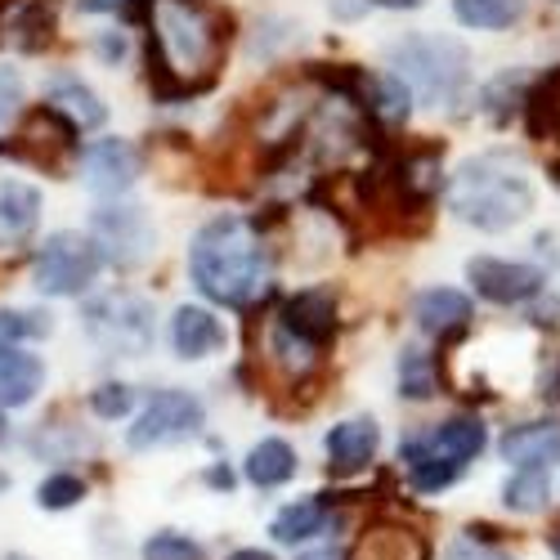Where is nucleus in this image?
I'll list each match as a JSON object with an SVG mask.
<instances>
[{"instance_id": "f257e3e1", "label": "nucleus", "mask_w": 560, "mask_h": 560, "mask_svg": "<svg viewBox=\"0 0 560 560\" xmlns=\"http://www.w3.org/2000/svg\"><path fill=\"white\" fill-rule=\"evenodd\" d=\"M189 273L202 296L243 310L269 288V252L252 220L220 215L211 220L194 247H189Z\"/></svg>"}, {"instance_id": "f03ea898", "label": "nucleus", "mask_w": 560, "mask_h": 560, "mask_svg": "<svg viewBox=\"0 0 560 560\" xmlns=\"http://www.w3.org/2000/svg\"><path fill=\"white\" fill-rule=\"evenodd\" d=\"M149 81L162 100L194 95L215 63V23L194 0H149Z\"/></svg>"}, {"instance_id": "7ed1b4c3", "label": "nucleus", "mask_w": 560, "mask_h": 560, "mask_svg": "<svg viewBox=\"0 0 560 560\" xmlns=\"http://www.w3.org/2000/svg\"><path fill=\"white\" fill-rule=\"evenodd\" d=\"M448 211L462 224H476L485 233H502L534 211V184H529L521 162H511L502 153H485V158H471L453 171Z\"/></svg>"}, {"instance_id": "20e7f679", "label": "nucleus", "mask_w": 560, "mask_h": 560, "mask_svg": "<svg viewBox=\"0 0 560 560\" xmlns=\"http://www.w3.org/2000/svg\"><path fill=\"white\" fill-rule=\"evenodd\" d=\"M395 77L422 104H457L466 85V50L453 36H408L390 50Z\"/></svg>"}, {"instance_id": "39448f33", "label": "nucleus", "mask_w": 560, "mask_h": 560, "mask_svg": "<svg viewBox=\"0 0 560 560\" xmlns=\"http://www.w3.org/2000/svg\"><path fill=\"white\" fill-rule=\"evenodd\" d=\"M100 269H104V256H100L95 238H90V233L59 229L40 243L36 265H32V283L45 296H81L90 283H95Z\"/></svg>"}, {"instance_id": "423d86ee", "label": "nucleus", "mask_w": 560, "mask_h": 560, "mask_svg": "<svg viewBox=\"0 0 560 560\" xmlns=\"http://www.w3.org/2000/svg\"><path fill=\"white\" fill-rule=\"evenodd\" d=\"M85 332L108 354H149L153 346V305L135 292H108L85 305Z\"/></svg>"}, {"instance_id": "0eeeda50", "label": "nucleus", "mask_w": 560, "mask_h": 560, "mask_svg": "<svg viewBox=\"0 0 560 560\" xmlns=\"http://www.w3.org/2000/svg\"><path fill=\"white\" fill-rule=\"evenodd\" d=\"M90 238H95L100 256L117 269H135L144 265L158 247V233L149 224V215L130 207V202H113V207H100L90 215Z\"/></svg>"}, {"instance_id": "6e6552de", "label": "nucleus", "mask_w": 560, "mask_h": 560, "mask_svg": "<svg viewBox=\"0 0 560 560\" xmlns=\"http://www.w3.org/2000/svg\"><path fill=\"white\" fill-rule=\"evenodd\" d=\"M202 422H207L202 399H194L189 390H158L126 440H130V448L144 453V448H162V444H175L184 435L202 431Z\"/></svg>"}, {"instance_id": "1a4fd4ad", "label": "nucleus", "mask_w": 560, "mask_h": 560, "mask_svg": "<svg viewBox=\"0 0 560 560\" xmlns=\"http://www.w3.org/2000/svg\"><path fill=\"white\" fill-rule=\"evenodd\" d=\"M139 166L144 162H139L135 144H126V139H95V144H85V153H81V179L95 198L130 194L139 179Z\"/></svg>"}, {"instance_id": "9d476101", "label": "nucleus", "mask_w": 560, "mask_h": 560, "mask_svg": "<svg viewBox=\"0 0 560 560\" xmlns=\"http://www.w3.org/2000/svg\"><path fill=\"white\" fill-rule=\"evenodd\" d=\"M466 278L476 283V292L493 305H521L529 296L542 292V269L534 265H516V260H493V256H476L471 265H466Z\"/></svg>"}, {"instance_id": "9b49d317", "label": "nucleus", "mask_w": 560, "mask_h": 560, "mask_svg": "<svg viewBox=\"0 0 560 560\" xmlns=\"http://www.w3.org/2000/svg\"><path fill=\"white\" fill-rule=\"evenodd\" d=\"M283 328L292 337H301L305 346H323L332 332H337V296L328 288H310V292H296L288 305H283Z\"/></svg>"}, {"instance_id": "f8f14e48", "label": "nucleus", "mask_w": 560, "mask_h": 560, "mask_svg": "<svg viewBox=\"0 0 560 560\" xmlns=\"http://www.w3.org/2000/svg\"><path fill=\"white\" fill-rule=\"evenodd\" d=\"M502 457L516 471H551L560 462V422H525L502 435Z\"/></svg>"}, {"instance_id": "ddd939ff", "label": "nucleus", "mask_w": 560, "mask_h": 560, "mask_svg": "<svg viewBox=\"0 0 560 560\" xmlns=\"http://www.w3.org/2000/svg\"><path fill=\"white\" fill-rule=\"evenodd\" d=\"M40 220V194L23 179H0V252L23 247Z\"/></svg>"}, {"instance_id": "4468645a", "label": "nucleus", "mask_w": 560, "mask_h": 560, "mask_svg": "<svg viewBox=\"0 0 560 560\" xmlns=\"http://www.w3.org/2000/svg\"><path fill=\"white\" fill-rule=\"evenodd\" d=\"M171 346L179 359H207L224 346V323L202 305H179L171 318Z\"/></svg>"}, {"instance_id": "2eb2a0df", "label": "nucleus", "mask_w": 560, "mask_h": 560, "mask_svg": "<svg viewBox=\"0 0 560 560\" xmlns=\"http://www.w3.org/2000/svg\"><path fill=\"white\" fill-rule=\"evenodd\" d=\"M377 444H382V431L372 417H350V422L328 431V457L337 471H363L372 453H377Z\"/></svg>"}, {"instance_id": "dca6fc26", "label": "nucleus", "mask_w": 560, "mask_h": 560, "mask_svg": "<svg viewBox=\"0 0 560 560\" xmlns=\"http://www.w3.org/2000/svg\"><path fill=\"white\" fill-rule=\"evenodd\" d=\"M45 95H50V108L63 113L77 130H95V126H104V117H108L104 104L95 100V90L81 85V77H72V72H55L50 85H45Z\"/></svg>"}, {"instance_id": "f3484780", "label": "nucleus", "mask_w": 560, "mask_h": 560, "mask_svg": "<svg viewBox=\"0 0 560 560\" xmlns=\"http://www.w3.org/2000/svg\"><path fill=\"white\" fill-rule=\"evenodd\" d=\"M45 382V363L19 346L10 350H0V408H23L36 399Z\"/></svg>"}, {"instance_id": "a211bd4d", "label": "nucleus", "mask_w": 560, "mask_h": 560, "mask_svg": "<svg viewBox=\"0 0 560 560\" xmlns=\"http://www.w3.org/2000/svg\"><path fill=\"white\" fill-rule=\"evenodd\" d=\"M412 318L422 323L431 337H448V332L466 328V318H471V301H466L462 292H453V288H431V292L417 296Z\"/></svg>"}, {"instance_id": "6ab92c4d", "label": "nucleus", "mask_w": 560, "mask_h": 560, "mask_svg": "<svg viewBox=\"0 0 560 560\" xmlns=\"http://www.w3.org/2000/svg\"><path fill=\"white\" fill-rule=\"evenodd\" d=\"M399 462H404L408 480L422 489V493H440V489H448V485L457 480V466H453L448 457H440L431 440H408V444L399 448Z\"/></svg>"}, {"instance_id": "aec40b11", "label": "nucleus", "mask_w": 560, "mask_h": 560, "mask_svg": "<svg viewBox=\"0 0 560 560\" xmlns=\"http://www.w3.org/2000/svg\"><path fill=\"white\" fill-rule=\"evenodd\" d=\"M296 476V453L292 444L283 440H260L252 453H247V480L256 489H278Z\"/></svg>"}, {"instance_id": "412c9836", "label": "nucleus", "mask_w": 560, "mask_h": 560, "mask_svg": "<svg viewBox=\"0 0 560 560\" xmlns=\"http://www.w3.org/2000/svg\"><path fill=\"white\" fill-rule=\"evenodd\" d=\"M350 560H427V542L417 534H408V529L382 525V529H368L359 538Z\"/></svg>"}, {"instance_id": "4be33fe9", "label": "nucleus", "mask_w": 560, "mask_h": 560, "mask_svg": "<svg viewBox=\"0 0 560 560\" xmlns=\"http://www.w3.org/2000/svg\"><path fill=\"white\" fill-rule=\"evenodd\" d=\"M431 444H435L440 457H448L453 466H462V462H471V457L489 444V435H485V422H480V417H453V422L435 427Z\"/></svg>"}, {"instance_id": "5701e85b", "label": "nucleus", "mask_w": 560, "mask_h": 560, "mask_svg": "<svg viewBox=\"0 0 560 560\" xmlns=\"http://www.w3.org/2000/svg\"><path fill=\"white\" fill-rule=\"evenodd\" d=\"M323 525H328V506H323L318 498H301V502H292V506L278 511L269 534H273L278 542H305V538L323 534Z\"/></svg>"}, {"instance_id": "b1692460", "label": "nucleus", "mask_w": 560, "mask_h": 560, "mask_svg": "<svg viewBox=\"0 0 560 560\" xmlns=\"http://www.w3.org/2000/svg\"><path fill=\"white\" fill-rule=\"evenodd\" d=\"M453 14L466 27H480V32H502L525 14V0H453Z\"/></svg>"}, {"instance_id": "393cba45", "label": "nucleus", "mask_w": 560, "mask_h": 560, "mask_svg": "<svg viewBox=\"0 0 560 560\" xmlns=\"http://www.w3.org/2000/svg\"><path fill=\"white\" fill-rule=\"evenodd\" d=\"M525 108H529V130H534V139L560 130V68H551V72L534 85V95L525 100Z\"/></svg>"}, {"instance_id": "a878e982", "label": "nucleus", "mask_w": 560, "mask_h": 560, "mask_svg": "<svg viewBox=\"0 0 560 560\" xmlns=\"http://www.w3.org/2000/svg\"><path fill=\"white\" fill-rule=\"evenodd\" d=\"M50 27H55V14L45 0H23V10L10 19V36L19 40V50H40L50 40Z\"/></svg>"}, {"instance_id": "bb28decb", "label": "nucleus", "mask_w": 560, "mask_h": 560, "mask_svg": "<svg viewBox=\"0 0 560 560\" xmlns=\"http://www.w3.org/2000/svg\"><path fill=\"white\" fill-rule=\"evenodd\" d=\"M399 395H408V399H431L435 395V363H431V354L412 350V346L399 354Z\"/></svg>"}, {"instance_id": "cd10ccee", "label": "nucleus", "mask_w": 560, "mask_h": 560, "mask_svg": "<svg viewBox=\"0 0 560 560\" xmlns=\"http://www.w3.org/2000/svg\"><path fill=\"white\" fill-rule=\"evenodd\" d=\"M506 506L511 511H542L551 498V476L547 471H516L506 480Z\"/></svg>"}, {"instance_id": "c85d7f7f", "label": "nucleus", "mask_w": 560, "mask_h": 560, "mask_svg": "<svg viewBox=\"0 0 560 560\" xmlns=\"http://www.w3.org/2000/svg\"><path fill=\"white\" fill-rule=\"evenodd\" d=\"M55 323L50 314H32V310H0V350H10L14 341H27V337H45Z\"/></svg>"}, {"instance_id": "c756f323", "label": "nucleus", "mask_w": 560, "mask_h": 560, "mask_svg": "<svg viewBox=\"0 0 560 560\" xmlns=\"http://www.w3.org/2000/svg\"><path fill=\"white\" fill-rule=\"evenodd\" d=\"M81 498H85V485L77 476H50V480H40V489H36V502L45 511H68Z\"/></svg>"}, {"instance_id": "7c9ffc66", "label": "nucleus", "mask_w": 560, "mask_h": 560, "mask_svg": "<svg viewBox=\"0 0 560 560\" xmlns=\"http://www.w3.org/2000/svg\"><path fill=\"white\" fill-rule=\"evenodd\" d=\"M144 560H202V547L194 538H184V534L162 529L144 542Z\"/></svg>"}, {"instance_id": "2f4dec72", "label": "nucleus", "mask_w": 560, "mask_h": 560, "mask_svg": "<svg viewBox=\"0 0 560 560\" xmlns=\"http://www.w3.org/2000/svg\"><path fill=\"white\" fill-rule=\"evenodd\" d=\"M130 404H135V395H130V386H121V382H108V386H100L95 395H90V408H95L100 417H126L130 412Z\"/></svg>"}, {"instance_id": "473e14b6", "label": "nucleus", "mask_w": 560, "mask_h": 560, "mask_svg": "<svg viewBox=\"0 0 560 560\" xmlns=\"http://www.w3.org/2000/svg\"><path fill=\"white\" fill-rule=\"evenodd\" d=\"M23 108V77L19 68L0 63V126H10V117Z\"/></svg>"}, {"instance_id": "72a5a7b5", "label": "nucleus", "mask_w": 560, "mask_h": 560, "mask_svg": "<svg viewBox=\"0 0 560 560\" xmlns=\"http://www.w3.org/2000/svg\"><path fill=\"white\" fill-rule=\"evenodd\" d=\"M448 560H506V556L502 551H489V547H476V542H462V547H453Z\"/></svg>"}, {"instance_id": "f704fd0d", "label": "nucleus", "mask_w": 560, "mask_h": 560, "mask_svg": "<svg viewBox=\"0 0 560 560\" xmlns=\"http://www.w3.org/2000/svg\"><path fill=\"white\" fill-rule=\"evenodd\" d=\"M85 14H117V10H130V0H77Z\"/></svg>"}, {"instance_id": "c9c22d12", "label": "nucleus", "mask_w": 560, "mask_h": 560, "mask_svg": "<svg viewBox=\"0 0 560 560\" xmlns=\"http://www.w3.org/2000/svg\"><path fill=\"white\" fill-rule=\"evenodd\" d=\"M100 55H104V59H121V55H126V36H121V32H108V36L100 40Z\"/></svg>"}, {"instance_id": "e433bc0d", "label": "nucleus", "mask_w": 560, "mask_h": 560, "mask_svg": "<svg viewBox=\"0 0 560 560\" xmlns=\"http://www.w3.org/2000/svg\"><path fill=\"white\" fill-rule=\"evenodd\" d=\"M372 5H382V10H417V5H427V0H372Z\"/></svg>"}, {"instance_id": "4c0bfd02", "label": "nucleus", "mask_w": 560, "mask_h": 560, "mask_svg": "<svg viewBox=\"0 0 560 560\" xmlns=\"http://www.w3.org/2000/svg\"><path fill=\"white\" fill-rule=\"evenodd\" d=\"M332 10H337L341 19H359V10H363V5H359V0H332Z\"/></svg>"}, {"instance_id": "58836bf2", "label": "nucleus", "mask_w": 560, "mask_h": 560, "mask_svg": "<svg viewBox=\"0 0 560 560\" xmlns=\"http://www.w3.org/2000/svg\"><path fill=\"white\" fill-rule=\"evenodd\" d=\"M229 560H273L269 551H256V547H247V551H233Z\"/></svg>"}, {"instance_id": "ea45409f", "label": "nucleus", "mask_w": 560, "mask_h": 560, "mask_svg": "<svg viewBox=\"0 0 560 560\" xmlns=\"http://www.w3.org/2000/svg\"><path fill=\"white\" fill-rule=\"evenodd\" d=\"M301 560H346V556H341V551H332V547H328V551H310V556H301Z\"/></svg>"}, {"instance_id": "a19ab883", "label": "nucleus", "mask_w": 560, "mask_h": 560, "mask_svg": "<svg viewBox=\"0 0 560 560\" xmlns=\"http://www.w3.org/2000/svg\"><path fill=\"white\" fill-rule=\"evenodd\" d=\"M207 480H211V485H215V489H229V485H233V476H229V471H211V476H207Z\"/></svg>"}, {"instance_id": "79ce46f5", "label": "nucleus", "mask_w": 560, "mask_h": 560, "mask_svg": "<svg viewBox=\"0 0 560 560\" xmlns=\"http://www.w3.org/2000/svg\"><path fill=\"white\" fill-rule=\"evenodd\" d=\"M5 560H27V556H5Z\"/></svg>"}, {"instance_id": "37998d69", "label": "nucleus", "mask_w": 560, "mask_h": 560, "mask_svg": "<svg viewBox=\"0 0 560 560\" xmlns=\"http://www.w3.org/2000/svg\"><path fill=\"white\" fill-rule=\"evenodd\" d=\"M556 556H560V538H556Z\"/></svg>"}]
</instances>
